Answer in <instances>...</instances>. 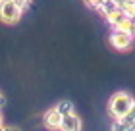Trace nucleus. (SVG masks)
I'll return each instance as SVG.
<instances>
[{
    "label": "nucleus",
    "instance_id": "nucleus-7",
    "mask_svg": "<svg viewBox=\"0 0 135 131\" xmlns=\"http://www.w3.org/2000/svg\"><path fill=\"white\" fill-rule=\"evenodd\" d=\"M97 10H99L100 14L108 20V17L112 16V14H116V12L120 10V4L116 2V0H102V2L99 4V8H97Z\"/></svg>",
    "mask_w": 135,
    "mask_h": 131
},
{
    "label": "nucleus",
    "instance_id": "nucleus-8",
    "mask_svg": "<svg viewBox=\"0 0 135 131\" xmlns=\"http://www.w3.org/2000/svg\"><path fill=\"white\" fill-rule=\"evenodd\" d=\"M56 110L60 112V114H70V112H73V104L70 102V100H58V104H56Z\"/></svg>",
    "mask_w": 135,
    "mask_h": 131
},
{
    "label": "nucleus",
    "instance_id": "nucleus-14",
    "mask_svg": "<svg viewBox=\"0 0 135 131\" xmlns=\"http://www.w3.org/2000/svg\"><path fill=\"white\" fill-rule=\"evenodd\" d=\"M102 2V0H85V4H89V6H93V8H99V4Z\"/></svg>",
    "mask_w": 135,
    "mask_h": 131
},
{
    "label": "nucleus",
    "instance_id": "nucleus-1",
    "mask_svg": "<svg viewBox=\"0 0 135 131\" xmlns=\"http://www.w3.org/2000/svg\"><path fill=\"white\" fill-rule=\"evenodd\" d=\"M133 96L126 91H120L112 95V98L108 100V114L114 118V120H122L124 116H127L131 112V106H133Z\"/></svg>",
    "mask_w": 135,
    "mask_h": 131
},
{
    "label": "nucleus",
    "instance_id": "nucleus-13",
    "mask_svg": "<svg viewBox=\"0 0 135 131\" xmlns=\"http://www.w3.org/2000/svg\"><path fill=\"white\" fill-rule=\"evenodd\" d=\"M2 131H21V129L16 127V125H4V123H2Z\"/></svg>",
    "mask_w": 135,
    "mask_h": 131
},
{
    "label": "nucleus",
    "instance_id": "nucleus-3",
    "mask_svg": "<svg viewBox=\"0 0 135 131\" xmlns=\"http://www.w3.org/2000/svg\"><path fill=\"white\" fill-rule=\"evenodd\" d=\"M133 33H129V31H122V29H114L112 35H110V45H112V48H116V50L120 52H127L129 48L133 46Z\"/></svg>",
    "mask_w": 135,
    "mask_h": 131
},
{
    "label": "nucleus",
    "instance_id": "nucleus-4",
    "mask_svg": "<svg viewBox=\"0 0 135 131\" xmlns=\"http://www.w3.org/2000/svg\"><path fill=\"white\" fill-rule=\"evenodd\" d=\"M133 21H135V20H133V17H129L122 8L116 12V14H112V16L108 17V23H110V25H112L114 29L129 31V33H131V29H133Z\"/></svg>",
    "mask_w": 135,
    "mask_h": 131
},
{
    "label": "nucleus",
    "instance_id": "nucleus-11",
    "mask_svg": "<svg viewBox=\"0 0 135 131\" xmlns=\"http://www.w3.org/2000/svg\"><path fill=\"white\" fill-rule=\"evenodd\" d=\"M122 10H124V12H126V14L129 16V17H133V20H135V2H133V4H126Z\"/></svg>",
    "mask_w": 135,
    "mask_h": 131
},
{
    "label": "nucleus",
    "instance_id": "nucleus-9",
    "mask_svg": "<svg viewBox=\"0 0 135 131\" xmlns=\"http://www.w3.org/2000/svg\"><path fill=\"white\" fill-rule=\"evenodd\" d=\"M122 123L127 127V131H135V118L131 114H127V116L122 118Z\"/></svg>",
    "mask_w": 135,
    "mask_h": 131
},
{
    "label": "nucleus",
    "instance_id": "nucleus-5",
    "mask_svg": "<svg viewBox=\"0 0 135 131\" xmlns=\"http://www.w3.org/2000/svg\"><path fill=\"white\" fill-rule=\"evenodd\" d=\"M62 122H64V114H60V112L56 110V106L50 110L45 112V116H42V123H45L46 129H60L62 127Z\"/></svg>",
    "mask_w": 135,
    "mask_h": 131
},
{
    "label": "nucleus",
    "instance_id": "nucleus-17",
    "mask_svg": "<svg viewBox=\"0 0 135 131\" xmlns=\"http://www.w3.org/2000/svg\"><path fill=\"white\" fill-rule=\"evenodd\" d=\"M131 33H133V37H135V21H133V29H131Z\"/></svg>",
    "mask_w": 135,
    "mask_h": 131
},
{
    "label": "nucleus",
    "instance_id": "nucleus-12",
    "mask_svg": "<svg viewBox=\"0 0 135 131\" xmlns=\"http://www.w3.org/2000/svg\"><path fill=\"white\" fill-rule=\"evenodd\" d=\"M14 2H16L17 6H20V8H23V10H27L29 6H31V2H33V0H14Z\"/></svg>",
    "mask_w": 135,
    "mask_h": 131
},
{
    "label": "nucleus",
    "instance_id": "nucleus-2",
    "mask_svg": "<svg viewBox=\"0 0 135 131\" xmlns=\"http://www.w3.org/2000/svg\"><path fill=\"white\" fill-rule=\"evenodd\" d=\"M23 8H20L14 0H2V6H0V16H2V21L6 25H14L21 20Z\"/></svg>",
    "mask_w": 135,
    "mask_h": 131
},
{
    "label": "nucleus",
    "instance_id": "nucleus-16",
    "mask_svg": "<svg viewBox=\"0 0 135 131\" xmlns=\"http://www.w3.org/2000/svg\"><path fill=\"white\" fill-rule=\"evenodd\" d=\"M129 114H131V116L135 118V102H133V106H131V112H129Z\"/></svg>",
    "mask_w": 135,
    "mask_h": 131
},
{
    "label": "nucleus",
    "instance_id": "nucleus-6",
    "mask_svg": "<svg viewBox=\"0 0 135 131\" xmlns=\"http://www.w3.org/2000/svg\"><path fill=\"white\" fill-rule=\"evenodd\" d=\"M83 127V122L75 112H70V114L64 116V122H62V127L60 131H81Z\"/></svg>",
    "mask_w": 135,
    "mask_h": 131
},
{
    "label": "nucleus",
    "instance_id": "nucleus-10",
    "mask_svg": "<svg viewBox=\"0 0 135 131\" xmlns=\"http://www.w3.org/2000/svg\"><path fill=\"white\" fill-rule=\"evenodd\" d=\"M110 131H127V127L122 123V120H114L112 127H110Z\"/></svg>",
    "mask_w": 135,
    "mask_h": 131
},
{
    "label": "nucleus",
    "instance_id": "nucleus-15",
    "mask_svg": "<svg viewBox=\"0 0 135 131\" xmlns=\"http://www.w3.org/2000/svg\"><path fill=\"white\" fill-rule=\"evenodd\" d=\"M116 2H118V4H120V8H124V6H126V4H133V2H135V0H116Z\"/></svg>",
    "mask_w": 135,
    "mask_h": 131
}]
</instances>
